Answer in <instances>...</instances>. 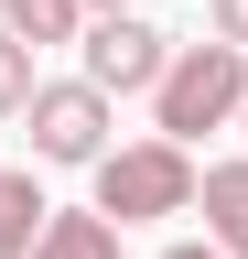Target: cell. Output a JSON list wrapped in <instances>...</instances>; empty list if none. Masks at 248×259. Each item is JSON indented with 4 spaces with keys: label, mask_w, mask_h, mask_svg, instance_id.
I'll use <instances>...</instances> for the list:
<instances>
[{
    "label": "cell",
    "mask_w": 248,
    "mask_h": 259,
    "mask_svg": "<svg viewBox=\"0 0 248 259\" xmlns=\"http://www.w3.org/2000/svg\"><path fill=\"white\" fill-rule=\"evenodd\" d=\"M162 259H227V248H216V238H183V248H162Z\"/></svg>",
    "instance_id": "obj_11"
},
{
    "label": "cell",
    "mask_w": 248,
    "mask_h": 259,
    "mask_svg": "<svg viewBox=\"0 0 248 259\" xmlns=\"http://www.w3.org/2000/svg\"><path fill=\"white\" fill-rule=\"evenodd\" d=\"M237 108H248V44H173V65H162V87H151V141H183L194 151L205 130H237Z\"/></svg>",
    "instance_id": "obj_1"
},
{
    "label": "cell",
    "mask_w": 248,
    "mask_h": 259,
    "mask_svg": "<svg viewBox=\"0 0 248 259\" xmlns=\"http://www.w3.org/2000/svg\"><path fill=\"white\" fill-rule=\"evenodd\" d=\"M97 11H140V0H86V22H97Z\"/></svg>",
    "instance_id": "obj_12"
},
{
    "label": "cell",
    "mask_w": 248,
    "mask_h": 259,
    "mask_svg": "<svg viewBox=\"0 0 248 259\" xmlns=\"http://www.w3.org/2000/svg\"><path fill=\"white\" fill-rule=\"evenodd\" d=\"M205 22H216V44H248V0H205Z\"/></svg>",
    "instance_id": "obj_10"
},
{
    "label": "cell",
    "mask_w": 248,
    "mask_h": 259,
    "mask_svg": "<svg viewBox=\"0 0 248 259\" xmlns=\"http://www.w3.org/2000/svg\"><path fill=\"white\" fill-rule=\"evenodd\" d=\"M76 54H86V87H108V97H140V87H162V65H173V32L162 22H140V11H97L76 32Z\"/></svg>",
    "instance_id": "obj_3"
},
{
    "label": "cell",
    "mask_w": 248,
    "mask_h": 259,
    "mask_svg": "<svg viewBox=\"0 0 248 259\" xmlns=\"http://www.w3.org/2000/svg\"><path fill=\"white\" fill-rule=\"evenodd\" d=\"M33 259H119V227H108L97 205H54L43 238H33Z\"/></svg>",
    "instance_id": "obj_6"
},
{
    "label": "cell",
    "mask_w": 248,
    "mask_h": 259,
    "mask_svg": "<svg viewBox=\"0 0 248 259\" xmlns=\"http://www.w3.org/2000/svg\"><path fill=\"white\" fill-rule=\"evenodd\" d=\"M194 205H205V238L227 248V259H248V162H205Z\"/></svg>",
    "instance_id": "obj_5"
},
{
    "label": "cell",
    "mask_w": 248,
    "mask_h": 259,
    "mask_svg": "<svg viewBox=\"0 0 248 259\" xmlns=\"http://www.w3.org/2000/svg\"><path fill=\"white\" fill-rule=\"evenodd\" d=\"M237 130H248V108H237Z\"/></svg>",
    "instance_id": "obj_13"
},
{
    "label": "cell",
    "mask_w": 248,
    "mask_h": 259,
    "mask_svg": "<svg viewBox=\"0 0 248 259\" xmlns=\"http://www.w3.org/2000/svg\"><path fill=\"white\" fill-rule=\"evenodd\" d=\"M43 184L33 173H0V259H33V238H43Z\"/></svg>",
    "instance_id": "obj_7"
},
{
    "label": "cell",
    "mask_w": 248,
    "mask_h": 259,
    "mask_svg": "<svg viewBox=\"0 0 248 259\" xmlns=\"http://www.w3.org/2000/svg\"><path fill=\"white\" fill-rule=\"evenodd\" d=\"M97 173V216L108 227H162V216H194V151L183 141H119L108 162H86Z\"/></svg>",
    "instance_id": "obj_2"
},
{
    "label": "cell",
    "mask_w": 248,
    "mask_h": 259,
    "mask_svg": "<svg viewBox=\"0 0 248 259\" xmlns=\"http://www.w3.org/2000/svg\"><path fill=\"white\" fill-rule=\"evenodd\" d=\"M33 87H43V76H33V44L0 22V119H22V108H33Z\"/></svg>",
    "instance_id": "obj_9"
},
{
    "label": "cell",
    "mask_w": 248,
    "mask_h": 259,
    "mask_svg": "<svg viewBox=\"0 0 248 259\" xmlns=\"http://www.w3.org/2000/svg\"><path fill=\"white\" fill-rule=\"evenodd\" d=\"M0 22L43 54V44H76V32H86V0H0Z\"/></svg>",
    "instance_id": "obj_8"
},
{
    "label": "cell",
    "mask_w": 248,
    "mask_h": 259,
    "mask_svg": "<svg viewBox=\"0 0 248 259\" xmlns=\"http://www.w3.org/2000/svg\"><path fill=\"white\" fill-rule=\"evenodd\" d=\"M33 162H108L119 141H108V87H86V76H65V87H33Z\"/></svg>",
    "instance_id": "obj_4"
}]
</instances>
